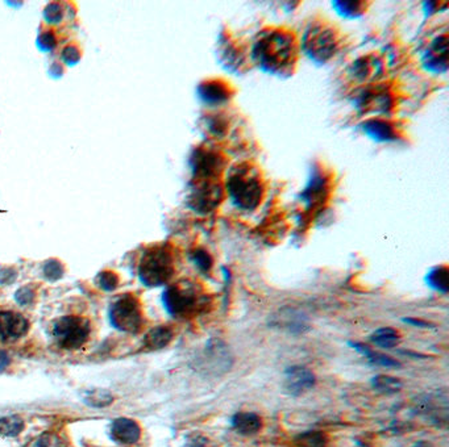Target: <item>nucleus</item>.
Returning a JSON list of instances; mask_svg holds the SVG:
<instances>
[{
  "label": "nucleus",
  "mask_w": 449,
  "mask_h": 447,
  "mask_svg": "<svg viewBox=\"0 0 449 447\" xmlns=\"http://www.w3.org/2000/svg\"><path fill=\"white\" fill-rule=\"evenodd\" d=\"M232 428L242 435H253L262 428V420L253 412H239L231 420Z\"/></svg>",
  "instance_id": "obj_21"
},
{
  "label": "nucleus",
  "mask_w": 449,
  "mask_h": 447,
  "mask_svg": "<svg viewBox=\"0 0 449 447\" xmlns=\"http://www.w3.org/2000/svg\"><path fill=\"white\" fill-rule=\"evenodd\" d=\"M235 358L229 346L219 338H211L195 361V368L206 378H220L231 371Z\"/></svg>",
  "instance_id": "obj_6"
},
{
  "label": "nucleus",
  "mask_w": 449,
  "mask_h": 447,
  "mask_svg": "<svg viewBox=\"0 0 449 447\" xmlns=\"http://www.w3.org/2000/svg\"><path fill=\"white\" fill-rule=\"evenodd\" d=\"M44 275L49 280H57L64 275V266L58 261L51 259L44 266Z\"/></svg>",
  "instance_id": "obj_36"
},
{
  "label": "nucleus",
  "mask_w": 449,
  "mask_h": 447,
  "mask_svg": "<svg viewBox=\"0 0 449 447\" xmlns=\"http://www.w3.org/2000/svg\"><path fill=\"white\" fill-rule=\"evenodd\" d=\"M16 278V272L14 271L12 269H5L0 271V283L1 285H8L12 283Z\"/></svg>",
  "instance_id": "obj_41"
},
{
  "label": "nucleus",
  "mask_w": 449,
  "mask_h": 447,
  "mask_svg": "<svg viewBox=\"0 0 449 447\" xmlns=\"http://www.w3.org/2000/svg\"><path fill=\"white\" fill-rule=\"evenodd\" d=\"M219 50H220L222 61L224 62L225 66L233 69L235 71L242 70L245 67V64L251 60V54L246 53V50L239 41H235L231 37H228L227 40H222Z\"/></svg>",
  "instance_id": "obj_17"
},
{
  "label": "nucleus",
  "mask_w": 449,
  "mask_h": 447,
  "mask_svg": "<svg viewBox=\"0 0 449 447\" xmlns=\"http://www.w3.org/2000/svg\"><path fill=\"white\" fill-rule=\"evenodd\" d=\"M162 300L169 315L186 319L206 309L209 296L199 285L192 280H181L165 289Z\"/></svg>",
  "instance_id": "obj_3"
},
{
  "label": "nucleus",
  "mask_w": 449,
  "mask_h": 447,
  "mask_svg": "<svg viewBox=\"0 0 449 447\" xmlns=\"http://www.w3.org/2000/svg\"><path fill=\"white\" fill-rule=\"evenodd\" d=\"M417 409L422 413L426 415L427 417H431L435 421H444L447 422V420L444 417L440 415V412H448V400L447 396H444L443 399L437 395H426L422 396L420 399L417 401Z\"/></svg>",
  "instance_id": "obj_20"
},
{
  "label": "nucleus",
  "mask_w": 449,
  "mask_h": 447,
  "mask_svg": "<svg viewBox=\"0 0 449 447\" xmlns=\"http://www.w3.org/2000/svg\"><path fill=\"white\" fill-rule=\"evenodd\" d=\"M62 14H64V10L60 4H50L45 10V19L50 23H57L62 19Z\"/></svg>",
  "instance_id": "obj_37"
},
{
  "label": "nucleus",
  "mask_w": 449,
  "mask_h": 447,
  "mask_svg": "<svg viewBox=\"0 0 449 447\" xmlns=\"http://www.w3.org/2000/svg\"><path fill=\"white\" fill-rule=\"evenodd\" d=\"M354 101L357 108L362 113H386L394 104L391 91L386 84L369 86L364 88Z\"/></svg>",
  "instance_id": "obj_11"
},
{
  "label": "nucleus",
  "mask_w": 449,
  "mask_h": 447,
  "mask_svg": "<svg viewBox=\"0 0 449 447\" xmlns=\"http://www.w3.org/2000/svg\"><path fill=\"white\" fill-rule=\"evenodd\" d=\"M38 44L40 47L45 50H50L56 45V38H54V34L51 32H45L38 40Z\"/></svg>",
  "instance_id": "obj_40"
},
{
  "label": "nucleus",
  "mask_w": 449,
  "mask_h": 447,
  "mask_svg": "<svg viewBox=\"0 0 449 447\" xmlns=\"http://www.w3.org/2000/svg\"><path fill=\"white\" fill-rule=\"evenodd\" d=\"M16 302L20 304V305H27V304H31L34 299V292L31 287H23L20 288L16 292Z\"/></svg>",
  "instance_id": "obj_38"
},
{
  "label": "nucleus",
  "mask_w": 449,
  "mask_h": 447,
  "mask_svg": "<svg viewBox=\"0 0 449 447\" xmlns=\"http://www.w3.org/2000/svg\"><path fill=\"white\" fill-rule=\"evenodd\" d=\"M327 437L318 431H305L295 438L297 447H327Z\"/></svg>",
  "instance_id": "obj_28"
},
{
  "label": "nucleus",
  "mask_w": 449,
  "mask_h": 447,
  "mask_svg": "<svg viewBox=\"0 0 449 447\" xmlns=\"http://www.w3.org/2000/svg\"><path fill=\"white\" fill-rule=\"evenodd\" d=\"M316 378L310 368L291 366L285 372V389L291 396H301L314 388Z\"/></svg>",
  "instance_id": "obj_14"
},
{
  "label": "nucleus",
  "mask_w": 449,
  "mask_h": 447,
  "mask_svg": "<svg viewBox=\"0 0 449 447\" xmlns=\"http://www.w3.org/2000/svg\"><path fill=\"white\" fill-rule=\"evenodd\" d=\"M173 337H174V333H173L172 328L163 326V325L156 326V328L150 329L144 337L145 349L152 350V352L161 350L172 342Z\"/></svg>",
  "instance_id": "obj_22"
},
{
  "label": "nucleus",
  "mask_w": 449,
  "mask_h": 447,
  "mask_svg": "<svg viewBox=\"0 0 449 447\" xmlns=\"http://www.w3.org/2000/svg\"><path fill=\"white\" fill-rule=\"evenodd\" d=\"M8 365H10V357L7 355V352L0 350V374L7 368Z\"/></svg>",
  "instance_id": "obj_44"
},
{
  "label": "nucleus",
  "mask_w": 449,
  "mask_h": 447,
  "mask_svg": "<svg viewBox=\"0 0 449 447\" xmlns=\"http://www.w3.org/2000/svg\"><path fill=\"white\" fill-rule=\"evenodd\" d=\"M414 447H431L430 445H427V444H424V442H420V444H417Z\"/></svg>",
  "instance_id": "obj_45"
},
{
  "label": "nucleus",
  "mask_w": 449,
  "mask_h": 447,
  "mask_svg": "<svg viewBox=\"0 0 449 447\" xmlns=\"http://www.w3.org/2000/svg\"><path fill=\"white\" fill-rule=\"evenodd\" d=\"M113 398L111 396L110 392L107 391H94V392H90L89 396H87V404L93 405V407H106V405H110L113 402Z\"/></svg>",
  "instance_id": "obj_34"
},
{
  "label": "nucleus",
  "mask_w": 449,
  "mask_h": 447,
  "mask_svg": "<svg viewBox=\"0 0 449 447\" xmlns=\"http://www.w3.org/2000/svg\"><path fill=\"white\" fill-rule=\"evenodd\" d=\"M111 435L113 439L123 445H133L141 437L140 425L130 418H117L111 426Z\"/></svg>",
  "instance_id": "obj_19"
},
{
  "label": "nucleus",
  "mask_w": 449,
  "mask_h": 447,
  "mask_svg": "<svg viewBox=\"0 0 449 447\" xmlns=\"http://www.w3.org/2000/svg\"><path fill=\"white\" fill-rule=\"evenodd\" d=\"M97 285L104 291H113L119 285V278L113 271H103L97 275Z\"/></svg>",
  "instance_id": "obj_35"
},
{
  "label": "nucleus",
  "mask_w": 449,
  "mask_h": 447,
  "mask_svg": "<svg viewBox=\"0 0 449 447\" xmlns=\"http://www.w3.org/2000/svg\"><path fill=\"white\" fill-rule=\"evenodd\" d=\"M190 258L194 262V265L202 272L211 271L214 261L212 256H209V252L205 249H195L193 253L190 254Z\"/></svg>",
  "instance_id": "obj_32"
},
{
  "label": "nucleus",
  "mask_w": 449,
  "mask_h": 447,
  "mask_svg": "<svg viewBox=\"0 0 449 447\" xmlns=\"http://www.w3.org/2000/svg\"><path fill=\"white\" fill-rule=\"evenodd\" d=\"M349 346L353 348L356 352H358L360 354H362L364 357H367L368 361H369L371 365H376V366H381V367L386 368H397L401 366L395 359L387 357L385 354L374 352V350H371V349H369V348H368L367 345H364V343L349 342Z\"/></svg>",
  "instance_id": "obj_24"
},
{
  "label": "nucleus",
  "mask_w": 449,
  "mask_h": 447,
  "mask_svg": "<svg viewBox=\"0 0 449 447\" xmlns=\"http://www.w3.org/2000/svg\"><path fill=\"white\" fill-rule=\"evenodd\" d=\"M80 57V51L77 50V48H74V47H69V48L65 49L64 53H62V58H64V61H66L67 64H70L78 62Z\"/></svg>",
  "instance_id": "obj_39"
},
{
  "label": "nucleus",
  "mask_w": 449,
  "mask_h": 447,
  "mask_svg": "<svg viewBox=\"0 0 449 447\" xmlns=\"http://www.w3.org/2000/svg\"><path fill=\"white\" fill-rule=\"evenodd\" d=\"M337 12L343 16L358 17L367 11L368 3L365 1H335Z\"/></svg>",
  "instance_id": "obj_31"
},
{
  "label": "nucleus",
  "mask_w": 449,
  "mask_h": 447,
  "mask_svg": "<svg viewBox=\"0 0 449 447\" xmlns=\"http://www.w3.org/2000/svg\"><path fill=\"white\" fill-rule=\"evenodd\" d=\"M224 193L220 179L194 178L187 195V204L196 213L207 215L222 204Z\"/></svg>",
  "instance_id": "obj_7"
},
{
  "label": "nucleus",
  "mask_w": 449,
  "mask_h": 447,
  "mask_svg": "<svg viewBox=\"0 0 449 447\" xmlns=\"http://www.w3.org/2000/svg\"><path fill=\"white\" fill-rule=\"evenodd\" d=\"M198 94L209 106H220L232 99L235 90L227 80L214 78L203 80L198 87Z\"/></svg>",
  "instance_id": "obj_13"
},
{
  "label": "nucleus",
  "mask_w": 449,
  "mask_h": 447,
  "mask_svg": "<svg viewBox=\"0 0 449 447\" xmlns=\"http://www.w3.org/2000/svg\"><path fill=\"white\" fill-rule=\"evenodd\" d=\"M380 69L381 66L376 60V57H364L353 64L351 71L353 77H356L360 82H365L376 78L380 73Z\"/></svg>",
  "instance_id": "obj_23"
},
{
  "label": "nucleus",
  "mask_w": 449,
  "mask_h": 447,
  "mask_svg": "<svg viewBox=\"0 0 449 447\" xmlns=\"http://www.w3.org/2000/svg\"><path fill=\"white\" fill-rule=\"evenodd\" d=\"M404 321L410 325H414V326H417V328H430L431 324L427 322V321H423V319H404Z\"/></svg>",
  "instance_id": "obj_43"
},
{
  "label": "nucleus",
  "mask_w": 449,
  "mask_h": 447,
  "mask_svg": "<svg viewBox=\"0 0 449 447\" xmlns=\"http://www.w3.org/2000/svg\"><path fill=\"white\" fill-rule=\"evenodd\" d=\"M269 325L274 329L286 332L290 335H303L311 328L308 319L302 312H298V311L290 309V308L278 311L277 313H274L269 319Z\"/></svg>",
  "instance_id": "obj_12"
},
{
  "label": "nucleus",
  "mask_w": 449,
  "mask_h": 447,
  "mask_svg": "<svg viewBox=\"0 0 449 447\" xmlns=\"http://www.w3.org/2000/svg\"><path fill=\"white\" fill-rule=\"evenodd\" d=\"M371 385L376 391L385 395H394L398 394L402 389V382L397 378L389 375H377L371 379Z\"/></svg>",
  "instance_id": "obj_27"
},
{
  "label": "nucleus",
  "mask_w": 449,
  "mask_h": 447,
  "mask_svg": "<svg viewBox=\"0 0 449 447\" xmlns=\"http://www.w3.org/2000/svg\"><path fill=\"white\" fill-rule=\"evenodd\" d=\"M341 37L336 27L327 21H314L306 29L301 48L314 61L327 62L335 57L340 48Z\"/></svg>",
  "instance_id": "obj_5"
},
{
  "label": "nucleus",
  "mask_w": 449,
  "mask_h": 447,
  "mask_svg": "<svg viewBox=\"0 0 449 447\" xmlns=\"http://www.w3.org/2000/svg\"><path fill=\"white\" fill-rule=\"evenodd\" d=\"M370 339L382 349H393L401 342V335L393 328H380L371 335Z\"/></svg>",
  "instance_id": "obj_26"
},
{
  "label": "nucleus",
  "mask_w": 449,
  "mask_h": 447,
  "mask_svg": "<svg viewBox=\"0 0 449 447\" xmlns=\"http://www.w3.org/2000/svg\"><path fill=\"white\" fill-rule=\"evenodd\" d=\"M448 269L446 266H440L431 270L427 275V283L436 291L443 293L448 292Z\"/></svg>",
  "instance_id": "obj_29"
},
{
  "label": "nucleus",
  "mask_w": 449,
  "mask_h": 447,
  "mask_svg": "<svg viewBox=\"0 0 449 447\" xmlns=\"http://www.w3.org/2000/svg\"><path fill=\"white\" fill-rule=\"evenodd\" d=\"M91 332L89 319L78 316L60 317L53 325V337L58 346L65 350H77L82 348Z\"/></svg>",
  "instance_id": "obj_9"
},
{
  "label": "nucleus",
  "mask_w": 449,
  "mask_h": 447,
  "mask_svg": "<svg viewBox=\"0 0 449 447\" xmlns=\"http://www.w3.org/2000/svg\"><path fill=\"white\" fill-rule=\"evenodd\" d=\"M190 165L193 167L194 178L220 179L228 167V160L218 146L209 143L195 147Z\"/></svg>",
  "instance_id": "obj_10"
},
{
  "label": "nucleus",
  "mask_w": 449,
  "mask_h": 447,
  "mask_svg": "<svg viewBox=\"0 0 449 447\" xmlns=\"http://www.w3.org/2000/svg\"><path fill=\"white\" fill-rule=\"evenodd\" d=\"M249 54L251 60L264 71L285 78L297 67L299 44L288 28H266L258 33Z\"/></svg>",
  "instance_id": "obj_1"
},
{
  "label": "nucleus",
  "mask_w": 449,
  "mask_h": 447,
  "mask_svg": "<svg viewBox=\"0 0 449 447\" xmlns=\"http://www.w3.org/2000/svg\"><path fill=\"white\" fill-rule=\"evenodd\" d=\"M176 272V261L170 247L159 245L148 249L139 265V278L146 287L166 285Z\"/></svg>",
  "instance_id": "obj_4"
},
{
  "label": "nucleus",
  "mask_w": 449,
  "mask_h": 447,
  "mask_svg": "<svg viewBox=\"0 0 449 447\" xmlns=\"http://www.w3.org/2000/svg\"><path fill=\"white\" fill-rule=\"evenodd\" d=\"M224 191L236 207L252 212L265 197V179L256 165L241 162L227 171Z\"/></svg>",
  "instance_id": "obj_2"
},
{
  "label": "nucleus",
  "mask_w": 449,
  "mask_h": 447,
  "mask_svg": "<svg viewBox=\"0 0 449 447\" xmlns=\"http://www.w3.org/2000/svg\"><path fill=\"white\" fill-rule=\"evenodd\" d=\"M24 429V421L19 415H8L0 418V435L16 437Z\"/></svg>",
  "instance_id": "obj_30"
},
{
  "label": "nucleus",
  "mask_w": 449,
  "mask_h": 447,
  "mask_svg": "<svg viewBox=\"0 0 449 447\" xmlns=\"http://www.w3.org/2000/svg\"><path fill=\"white\" fill-rule=\"evenodd\" d=\"M110 319L113 326L122 332L130 335L139 333L144 325L139 299L130 293L119 296L110 308Z\"/></svg>",
  "instance_id": "obj_8"
},
{
  "label": "nucleus",
  "mask_w": 449,
  "mask_h": 447,
  "mask_svg": "<svg viewBox=\"0 0 449 447\" xmlns=\"http://www.w3.org/2000/svg\"><path fill=\"white\" fill-rule=\"evenodd\" d=\"M364 132L378 143H391L397 141L402 134L401 128L395 121L376 117L364 123Z\"/></svg>",
  "instance_id": "obj_16"
},
{
  "label": "nucleus",
  "mask_w": 449,
  "mask_h": 447,
  "mask_svg": "<svg viewBox=\"0 0 449 447\" xmlns=\"http://www.w3.org/2000/svg\"><path fill=\"white\" fill-rule=\"evenodd\" d=\"M28 447H66V445L58 435L47 433L34 439Z\"/></svg>",
  "instance_id": "obj_33"
},
{
  "label": "nucleus",
  "mask_w": 449,
  "mask_h": 447,
  "mask_svg": "<svg viewBox=\"0 0 449 447\" xmlns=\"http://www.w3.org/2000/svg\"><path fill=\"white\" fill-rule=\"evenodd\" d=\"M427 69L433 71H446L448 67V38L447 34L435 38L424 56Z\"/></svg>",
  "instance_id": "obj_18"
},
{
  "label": "nucleus",
  "mask_w": 449,
  "mask_h": 447,
  "mask_svg": "<svg viewBox=\"0 0 449 447\" xmlns=\"http://www.w3.org/2000/svg\"><path fill=\"white\" fill-rule=\"evenodd\" d=\"M186 447H211V445H209L207 438H205L202 435H195L187 442Z\"/></svg>",
  "instance_id": "obj_42"
},
{
  "label": "nucleus",
  "mask_w": 449,
  "mask_h": 447,
  "mask_svg": "<svg viewBox=\"0 0 449 447\" xmlns=\"http://www.w3.org/2000/svg\"><path fill=\"white\" fill-rule=\"evenodd\" d=\"M228 119L223 113H209L203 117L202 124L211 138H220L228 130Z\"/></svg>",
  "instance_id": "obj_25"
},
{
  "label": "nucleus",
  "mask_w": 449,
  "mask_h": 447,
  "mask_svg": "<svg viewBox=\"0 0 449 447\" xmlns=\"http://www.w3.org/2000/svg\"><path fill=\"white\" fill-rule=\"evenodd\" d=\"M30 324L23 315L0 311V341H16L28 332Z\"/></svg>",
  "instance_id": "obj_15"
}]
</instances>
